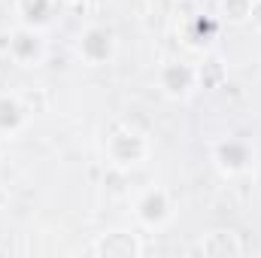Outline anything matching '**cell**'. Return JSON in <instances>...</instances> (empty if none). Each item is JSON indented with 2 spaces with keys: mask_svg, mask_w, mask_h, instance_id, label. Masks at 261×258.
Wrapping results in <instances>:
<instances>
[{
  "mask_svg": "<svg viewBox=\"0 0 261 258\" xmlns=\"http://www.w3.org/2000/svg\"><path fill=\"white\" fill-rule=\"evenodd\" d=\"M103 155L113 167L119 170H134L140 164H146L149 158V137L140 128H134L128 122L116 125L103 140Z\"/></svg>",
  "mask_w": 261,
  "mask_h": 258,
  "instance_id": "6da1fadb",
  "label": "cell"
},
{
  "mask_svg": "<svg viewBox=\"0 0 261 258\" xmlns=\"http://www.w3.org/2000/svg\"><path fill=\"white\" fill-rule=\"evenodd\" d=\"M176 216L173 194L164 186H146L134 197V219L143 231H164Z\"/></svg>",
  "mask_w": 261,
  "mask_h": 258,
  "instance_id": "7a4b0ae2",
  "label": "cell"
},
{
  "mask_svg": "<svg viewBox=\"0 0 261 258\" xmlns=\"http://www.w3.org/2000/svg\"><path fill=\"white\" fill-rule=\"evenodd\" d=\"M213 164L225 176H243L255 167V149L243 137H222L213 143Z\"/></svg>",
  "mask_w": 261,
  "mask_h": 258,
  "instance_id": "3957f363",
  "label": "cell"
},
{
  "mask_svg": "<svg viewBox=\"0 0 261 258\" xmlns=\"http://www.w3.org/2000/svg\"><path fill=\"white\" fill-rule=\"evenodd\" d=\"M116 49H119V40L103 24H88L76 37V55H79V61H85L88 67L110 64L116 58Z\"/></svg>",
  "mask_w": 261,
  "mask_h": 258,
  "instance_id": "277c9868",
  "label": "cell"
},
{
  "mask_svg": "<svg viewBox=\"0 0 261 258\" xmlns=\"http://www.w3.org/2000/svg\"><path fill=\"white\" fill-rule=\"evenodd\" d=\"M143 240L137 231L130 228H113V231H103L91 240L88 252L97 258H137L143 255Z\"/></svg>",
  "mask_w": 261,
  "mask_h": 258,
  "instance_id": "5b68a950",
  "label": "cell"
},
{
  "mask_svg": "<svg viewBox=\"0 0 261 258\" xmlns=\"http://www.w3.org/2000/svg\"><path fill=\"white\" fill-rule=\"evenodd\" d=\"M6 52L15 64L21 67H40L46 58V40H43V31L40 28H28V24H18L12 34H9V43H6Z\"/></svg>",
  "mask_w": 261,
  "mask_h": 258,
  "instance_id": "8992f818",
  "label": "cell"
},
{
  "mask_svg": "<svg viewBox=\"0 0 261 258\" xmlns=\"http://www.w3.org/2000/svg\"><path fill=\"white\" fill-rule=\"evenodd\" d=\"M31 107L15 91H0V143L15 140L31 125Z\"/></svg>",
  "mask_w": 261,
  "mask_h": 258,
  "instance_id": "52a82bcc",
  "label": "cell"
},
{
  "mask_svg": "<svg viewBox=\"0 0 261 258\" xmlns=\"http://www.w3.org/2000/svg\"><path fill=\"white\" fill-rule=\"evenodd\" d=\"M158 88L164 97H173V100H182L195 91L197 85V70L182 61H167V64L158 67Z\"/></svg>",
  "mask_w": 261,
  "mask_h": 258,
  "instance_id": "ba28073f",
  "label": "cell"
},
{
  "mask_svg": "<svg viewBox=\"0 0 261 258\" xmlns=\"http://www.w3.org/2000/svg\"><path fill=\"white\" fill-rule=\"evenodd\" d=\"M192 252L210 255V258H228V255H240L243 243H240V237L234 231H206L195 240Z\"/></svg>",
  "mask_w": 261,
  "mask_h": 258,
  "instance_id": "9c48e42d",
  "label": "cell"
},
{
  "mask_svg": "<svg viewBox=\"0 0 261 258\" xmlns=\"http://www.w3.org/2000/svg\"><path fill=\"white\" fill-rule=\"evenodd\" d=\"M52 9H55V0H15V12H18V21L28 24V28H46L52 21Z\"/></svg>",
  "mask_w": 261,
  "mask_h": 258,
  "instance_id": "30bf717a",
  "label": "cell"
},
{
  "mask_svg": "<svg viewBox=\"0 0 261 258\" xmlns=\"http://www.w3.org/2000/svg\"><path fill=\"white\" fill-rule=\"evenodd\" d=\"M73 3H100V0H73Z\"/></svg>",
  "mask_w": 261,
  "mask_h": 258,
  "instance_id": "8fae6325",
  "label": "cell"
},
{
  "mask_svg": "<svg viewBox=\"0 0 261 258\" xmlns=\"http://www.w3.org/2000/svg\"><path fill=\"white\" fill-rule=\"evenodd\" d=\"M3 200H6V192H3V189H0V207H3Z\"/></svg>",
  "mask_w": 261,
  "mask_h": 258,
  "instance_id": "7c38bea8",
  "label": "cell"
},
{
  "mask_svg": "<svg viewBox=\"0 0 261 258\" xmlns=\"http://www.w3.org/2000/svg\"><path fill=\"white\" fill-rule=\"evenodd\" d=\"M0 149H3V143H0Z\"/></svg>",
  "mask_w": 261,
  "mask_h": 258,
  "instance_id": "4fadbf2b",
  "label": "cell"
}]
</instances>
